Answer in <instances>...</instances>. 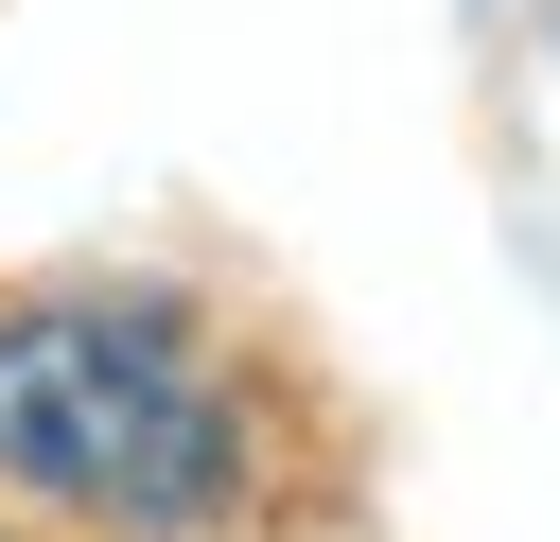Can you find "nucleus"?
I'll list each match as a JSON object with an SVG mask.
<instances>
[{
    "instance_id": "obj_1",
    "label": "nucleus",
    "mask_w": 560,
    "mask_h": 542,
    "mask_svg": "<svg viewBox=\"0 0 560 542\" xmlns=\"http://www.w3.org/2000/svg\"><path fill=\"white\" fill-rule=\"evenodd\" d=\"M0 472L35 507H70V525L175 542V525H210L245 490V402L192 350V315L52 297V315H0Z\"/></svg>"
}]
</instances>
